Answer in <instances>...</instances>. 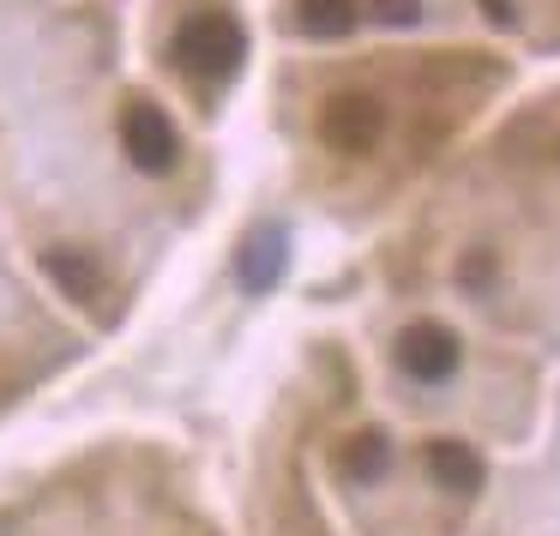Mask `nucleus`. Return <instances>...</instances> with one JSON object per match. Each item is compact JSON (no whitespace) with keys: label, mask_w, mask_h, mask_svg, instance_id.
Wrapping results in <instances>:
<instances>
[{"label":"nucleus","mask_w":560,"mask_h":536,"mask_svg":"<svg viewBox=\"0 0 560 536\" xmlns=\"http://www.w3.org/2000/svg\"><path fill=\"white\" fill-rule=\"evenodd\" d=\"M283 271V235L271 230V235H254V242H247V254H242V283L247 290H271V278H278Z\"/></svg>","instance_id":"1a4fd4ad"},{"label":"nucleus","mask_w":560,"mask_h":536,"mask_svg":"<svg viewBox=\"0 0 560 536\" xmlns=\"http://www.w3.org/2000/svg\"><path fill=\"white\" fill-rule=\"evenodd\" d=\"M428 476H434L440 488H452V494H476L482 488V458H476L464 440H428Z\"/></svg>","instance_id":"423d86ee"},{"label":"nucleus","mask_w":560,"mask_h":536,"mask_svg":"<svg viewBox=\"0 0 560 536\" xmlns=\"http://www.w3.org/2000/svg\"><path fill=\"white\" fill-rule=\"evenodd\" d=\"M242 55H247V37L223 13H194L175 31V67L194 79H230L242 67Z\"/></svg>","instance_id":"f257e3e1"},{"label":"nucleus","mask_w":560,"mask_h":536,"mask_svg":"<svg viewBox=\"0 0 560 536\" xmlns=\"http://www.w3.org/2000/svg\"><path fill=\"white\" fill-rule=\"evenodd\" d=\"M374 7V19H386V25H416V13H422V0H368Z\"/></svg>","instance_id":"9d476101"},{"label":"nucleus","mask_w":560,"mask_h":536,"mask_svg":"<svg viewBox=\"0 0 560 536\" xmlns=\"http://www.w3.org/2000/svg\"><path fill=\"white\" fill-rule=\"evenodd\" d=\"M398 368L422 386H440V380L458 374V338L446 326H410L398 338Z\"/></svg>","instance_id":"20e7f679"},{"label":"nucleus","mask_w":560,"mask_h":536,"mask_svg":"<svg viewBox=\"0 0 560 536\" xmlns=\"http://www.w3.org/2000/svg\"><path fill=\"white\" fill-rule=\"evenodd\" d=\"M307 37H350L355 31V0H295Z\"/></svg>","instance_id":"6e6552de"},{"label":"nucleus","mask_w":560,"mask_h":536,"mask_svg":"<svg viewBox=\"0 0 560 536\" xmlns=\"http://www.w3.org/2000/svg\"><path fill=\"white\" fill-rule=\"evenodd\" d=\"M482 13L494 19V25H512V7H506V0H482Z\"/></svg>","instance_id":"9b49d317"},{"label":"nucleus","mask_w":560,"mask_h":536,"mask_svg":"<svg viewBox=\"0 0 560 536\" xmlns=\"http://www.w3.org/2000/svg\"><path fill=\"white\" fill-rule=\"evenodd\" d=\"M43 271L61 283V295H73V302H85V307H97L103 290H109L103 266L91 254H79V247H49V254H43Z\"/></svg>","instance_id":"39448f33"},{"label":"nucleus","mask_w":560,"mask_h":536,"mask_svg":"<svg viewBox=\"0 0 560 536\" xmlns=\"http://www.w3.org/2000/svg\"><path fill=\"white\" fill-rule=\"evenodd\" d=\"M121 145H127V163L145 175H163L175 163V121L158 109V103H127L121 109Z\"/></svg>","instance_id":"7ed1b4c3"},{"label":"nucleus","mask_w":560,"mask_h":536,"mask_svg":"<svg viewBox=\"0 0 560 536\" xmlns=\"http://www.w3.org/2000/svg\"><path fill=\"white\" fill-rule=\"evenodd\" d=\"M319 133H326V145L343 151V158H368V151L380 145V133H386V103H380L374 91H338V97H326V109H319Z\"/></svg>","instance_id":"f03ea898"},{"label":"nucleus","mask_w":560,"mask_h":536,"mask_svg":"<svg viewBox=\"0 0 560 536\" xmlns=\"http://www.w3.org/2000/svg\"><path fill=\"white\" fill-rule=\"evenodd\" d=\"M343 476L350 482H374V476H386V464H392V440L380 434V428H368V434H355L350 446H343Z\"/></svg>","instance_id":"0eeeda50"}]
</instances>
